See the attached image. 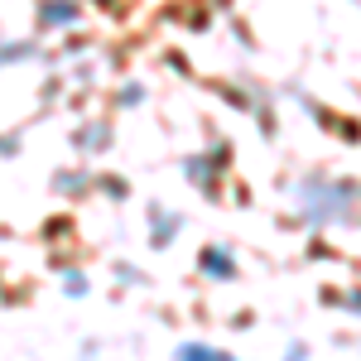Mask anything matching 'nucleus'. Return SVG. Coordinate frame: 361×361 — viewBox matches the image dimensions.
<instances>
[{
	"label": "nucleus",
	"mask_w": 361,
	"mask_h": 361,
	"mask_svg": "<svg viewBox=\"0 0 361 361\" xmlns=\"http://www.w3.org/2000/svg\"><path fill=\"white\" fill-rule=\"evenodd\" d=\"M178 361H236V357L212 352V347H202V342H188V347H178Z\"/></svg>",
	"instance_id": "7"
},
{
	"label": "nucleus",
	"mask_w": 361,
	"mask_h": 361,
	"mask_svg": "<svg viewBox=\"0 0 361 361\" xmlns=\"http://www.w3.org/2000/svg\"><path fill=\"white\" fill-rule=\"evenodd\" d=\"M197 265H202V275H212V279H231V275H236V260H231V250H226V246H207Z\"/></svg>",
	"instance_id": "5"
},
{
	"label": "nucleus",
	"mask_w": 361,
	"mask_h": 361,
	"mask_svg": "<svg viewBox=\"0 0 361 361\" xmlns=\"http://www.w3.org/2000/svg\"><path fill=\"white\" fill-rule=\"evenodd\" d=\"M116 279H126V284H145V270H135V265H116Z\"/></svg>",
	"instance_id": "10"
},
{
	"label": "nucleus",
	"mask_w": 361,
	"mask_h": 361,
	"mask_svg": "<svg viewBox=\"0 0 361 361\" xmlns=\"http://www.w3.org/2000/svg\"><path fill=\"white\" fill-rule=\"evenodd\" d=\"M78 15H82L78 0H39V29H44V34H54V29H73V25H78Z\"/></svg>",
	"instance_id": "2"
},
{
	"label": "nucleus",
	"mask_w": 361,
	"mask_h": 361,
	"mask_svg": "<svg viewBox=\"0 0 361 361\" xmlns=\"http://www.w3.org/2000/svg\"><path fill=\"white\" fill-rule=\"evenodd\" d=\"M102 188H106V193H111V197H126V183H121V178H106Z\"/></svg>",
	"instance_id": "13"
},
{
	"label": "nucleus",
	"mask_w": 361,
	"mask_h": 361,
	"mask_svg": "<svg viewBox=\"0 0 361 361\" xmlns=\"http://www.w3.org/2000/svg\"><path fill=\"white\" fill-rule=\"evenodd\" d=\"M87 173H54V188L58 193H68V197H78V193H87Z\"/></svg>",
	"instance_id": "8"
},
{
	"label": "nucleus",
	"mask_w": 361,
	"mask_h": 361,
	"mask_svg": "<svg viewBox=\"0 0 361 361\" xmlns=\"http://www.w3.org/2000/svg\"><path fill=\"white\" fill-rule=\"evenodd\" d=\"M39 49L29 44V39H5L0 44V68H15V63H25V58H34Z\"/></svg>",
	"instance_id": "6"
},
{
	"label": "nucleus",
	"mask_w": 361,
	"mask_h": 361,
	"mask_svg": "<svg viewBox=\"0 0 361 361\" xmlns=\"http://www.w3.org/2000/svg\"><path fill=\"white\" fill-rule=\"evenodd\" d=\"M63 289H68L73 299H82V294H87V275H82V270H68V275H63Z\"/></svg>",
	"instance_id": "9"
},
{
	"label": "nucleus",
	"mask_w": 361,
	"mask_h": 361,
	"mask_svg": "<svg viewBox=\"0 0 361 361\" xmlns=\"http://www.w3.org/2000/svg\"><path fill=\"white\" fill-rule=\"evenodd\" d=\"M140 97H145V92H140V87H135V82H130V87H121V106H135Z\"/></svg>",
	"instance_id": "11"
},
{
	"label": "nucleus",
	"mask_w": 361,
	"mask_h": 361,
	"mask_svg": "<svg viewBox=\"0 0 361 361\" xmlns=\"http://www.w3.org/2000/svg\"><path fill=\"white\" fill-rule=\"evenodd\" d=\"M20 149V135H0V154H15Z\"/></svg>",
	"instance_id": "12"
},
{
	"label": "nucleus",
	"mask_w": 361,
	"mask_h": 361,
	"mask_svg": "<svg viewBox=\"0 0 361 361\" xmlns=\"http://www.w3.org/2000/svg\"><path fill=\"white\" fill-rule=\"evenodd\" d=\"M178 226H183L178 212H169V207H149V246H169V241L178 236Z\"/></svg>",
	"instance_id": "3"
},
{
	"label": "nucleus",
	"mask_w": 361,
	"mask_h": 361,
	"mask_svg": "<svg viewBox=\"0 0 361 361\" xmlns=\"http://www.w3.org/2000/svg\"><path fill=\"white\" fill-rule=\"evenodd\" d=\"M342 202H361V193L352 183H328V178H313L299 188V212L313 222H347V207Z\"/></svg>",
	"instance_id": "1"
},
{
	"label": "nucleus",
	"mask_w": 361,
	"mask_h": 361,
	"mask_svg": "<svg viewBox=\"0 0 361 361\" xmlns=\"http://www.w3.org/2000/svg\"><path fill=\"white\" fill-rule=\"evenodd\" d=\"M73 145H78L82 154H97V149H106V145H111V126H106V121H87L82 130L73 135Z\"/></svg>",
	"instance_id": "4"
}]
</instances>
